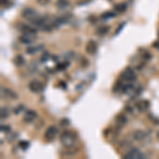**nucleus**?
Returning a JSON list of instances; mask_svg holds the SVG:
<instances>
[{
	"label": "nucleus",
	"mask_w": 159,
	"mask_h": 159,
	"mask_svg": "<svg viewBox=\"0 0 159 159\" xmlns=\"http://www.w3.org/2000/svg\"><path fill=\"white\" fill-rule=\"evenodd\" d=\"M29 145H30V143L26 140H21L20 142H19V146H20L21 149H24V150H27L29 147Z\"/></svg>",
	"instance_id": "nucleus-23"
},
{
	"label": "nucleus",
	"mask_w": 159,
	"mask_h": 159,
	"mask_svg": "<svg viewBox=\"0 0 159 159\" xmlns=\"http://www.w3.org/2000/svg\"><path fill=\"white\" fill-rule=\"evenodd\" d=\"M35 38H36V36H34V35H30V34H25V33H22V34L19 36V42L25 45H31L34 40H35Z\"/></svg>",
	"instance_id": "nucleus-10"
},
{
	"label": "nucleus",
	"mask_w": 159,
	"mask_h": 159,
	"mask_svg": "<svg viewBox=\"0 0 159 159\" xmlns=\"http://www.w3.org/2000/svg\"><path fill=\"white\" fill-rule=\"evenodd\" d=\"M1 132H10V127H9V126H3V125H1Z\"/></svg>",
	"instance_id": "nucleus-30"
},
{
	"label": "nucleus",
	"mask_w": 159,
	"mask_h": 159,
	"mask_svg": "<svg viewBox=\"0 0 159 159\" xmlns=\"http://www.w3.org/2000/svg\"><path fill=\"white\" fill-rule=\"evenodd\" d=\"M21 16L24 17L25 19H27L28 21L32 22V21L35 20L39 15H38V13L36 12L34 9H32V7H27V9H25L24 11H22Z\"/></svg>",
	"instance_id": "nucleus-3"
},
{
	"label": "nucleus",
	"mask_w": 159,
	"mask_h": 159,
	"mask_svg": "<svg viewBox=\"0 0 159 159\" xmlns=\"http://www.w3.org/2000/svg\"><path fill=\"white\" fill-rule=\"evenodd\" d=\"M0 111H1V118H2V119H3V118H4V119H5V118L9 117V114H10V112H9V109H7V107L2 106V107H1V110H0Z\"/></svg>",
	"instance_id": "nucleus-22"
},
{
	"label": "nucleus",
	"mask_w": 159,
	"mask_h": 159,
	"mask_svg": "<svg viewBox=\"0 0 159 159\" xmlns=\"http://www.w3.org/2000/svg\"><path fill=\"white\" fill-rule=\"evenodd\" d=\"M126 9H127L126 3H119V4H116L115 7H114L116 13H123L126 11Z\"/></svg>",
	"instance_id": "nucleus-15"
},
{
	"label": "nucleus",
	"mask_w": 159,
	"mask_h": 159,
	"mask_svg": "<svg viewBox=\"0 0 159 159\" xmlns=\"http://www.w3.org/2000/svg\"><path fill=\"white\" fill-rule=\"evenodd\" d=\"M37 118V114H36V111H34V110L30 109V110H27L26 114L24 115V121L26 122V123H32L34 120Z\"/></svg>",
	"instance_id": "nucleus-9"
},
{
	"label": "nucleus",
	"mask_w": 159,
	"mask_h": 159,
	"mask_svg": "<svg viewBox=\"0 0 159 159\" xmlns=\"http://www.w3.org/2000/svg\"><path fill=\"white\" fill-rule=\"evenodd\" d=\"M125 110H126L127 112H129V114H133V108H131V106H126V107H125Z\"/></svg>",
	"instance_id": "nucleus-31"
},
{
	"label": "nucleus",
	"mask_w": 159,
	"mask_h": 159,
	"mask_svg": "<svg viewBox=\"0 0 159 159\" xmlns=\"http://www.w3.org/2000/svg\"><path fill=\"white\" fill-rule=\"evenodd\" d=\"M57 133H59V129H56L54 125H51V126H49L47 129H46L45 135H44V138L46 139L47 141H52V140L55 139Z\"/></svg>",
	"instance_id": "nucleus-4"
},
{
	"label": "nucleus",
	"mask_w": 159,
	"mask_h": 159,
	"mask_svg": "<svg viewBox=\"0 0 159 159\" xmlns=\"http://www.w3.org/2000/svg\"><path fill=\"white\" fill-rule=\"evenodd\" d=\"M144 157H145L144 154H142L138 149H136L135 147V149H132L131 151H129V152L123 156V158H125V159H129V158L138 159V158H144Z\"/></svg>",
	"instance_id": "nucleus-6"
},
{
	"label": "nucleus",
	"mask_w": 159,
	"mask_h": 159,
	"mask_svg": "<svg viewBox=\"0 0 159 159\" xmlns=\"http://www.w3.org/2000/svg\"><path fill=\"white\" fill-rule=\"evenodd\" d=\"M7 0H1V3H2V4H3V3H7Z\"/></svg>",
	"instance_id": "nucleus-33"
},
{
	"label": "nucleus",
	"mask_w": 159,
	"mask_h": 159,
	"mask_svg": "<svg viewBox=\"0 0 159 159\" xmlns=\"http://www.w3.org/2000/svg\"><path fill=\"white\" fill-rule=\"evenodd\" d=\"M108 32H109V27H108V26L100 27V28L97 30V34H98V35H100V36L105 35V34H107Z\"/></svg>",
	"instance_id": "nucleus-19"
},
{
	"label": "nucleus",
	"mask_w": 159,
	"mask_h": 159,
	"mask_svg": "<svg viewBox=\"0 0 159 159\" xmlns=\"http://www.w3.org/2000/svg\"><path fill=\"white\" fill-rule=\"evenodd\" d=\"M24 109H25V106L24 105H18V108L15 110V114H19V112L22 111Z\"/></svg>",
	"instance_id": "nucleus-27"
},
{
	"label": "nucleus",
	"mask_w": 159,
	"mask_h": 159,
	"mask_svg": "<svg viewBox=\"0 0 159 159\" xmlns=\"http://www.w3.org/2000/svg\"><path fill=\"white\" fill-rule=\"evenodd\" d=\"M150 106V102L149 101H140V102H137L136 103V107L138 108L139 111L143 112L144 110H146Z\"/></svg>",
	"instance_id": "nucleus-13"
},
{
	"label": "nucleus",
	"mask_w": 159,
	"mask_h": 159,
	"mask_svg": "<svg viewBox=\"0 0 159 159\" xmlns=\"http://www.w3.org/2000/svg\"><path fill=\"white\" fill-rule=\"evenodd\" d=\"M69 5V0H56V7L59 10H64Z\"/></svg>",
	"instance_id": "nucleus-14"
},
{
	"label": "nucleus",
	"mask_w": 159,
	"mask_h": 159,
	"mask_svg": "<svg viewBox=\"0 0 159 159\" xmlns=\"http://www.w3.org/2000/svg\"><path fill=\"white\" fill-rule=\"evenodd\" d=\"M143 59H146V61H147V59H152V55H151L150 52H145V53L143 54Z\"/></svg>",
	"instance_id": "nucleus-26"
},
{
	"label": "nucleus",
	"mask_w": 159,
	"mask_h": 159,
	"mask_svg": "<svg viewBox=\"0 0 159 159\" xmlns=\"http://www.w3.org/2000/svg\"><path fill=\"white\" fill-rule=\"evenodd\" d=\"M1 96H4L5 99H9V100H17L18 96H17L16 92H14L13 90L9 88H1Z\"/></svg>",
	"instance_id": "nucleus-8"
},
{
	"label": "nucleus",
	"mask_w": 159,
	"mask_h": 159,
	"mask_svg": "<svg viewBox=\"0 0 159 159\" xmlns=\"http://www.w3.org/2000/svg\"><path fill=\"white\" fill-rule=\"evenodd\" d=\"M149 118H150V119L152 120V121L154 122V123L156 124V125H159V120L157 119V118H155L153 115H149Z\"/></svg>",
	"instance_id": "nucleus-25"
},
{
	"label": "nucleus",
	"mask_w": 159,
	"mask_h": 159,
	"mask_svg": "<svg viewBox=\"0 0 159 159\" xmlns=\"http://www.w3.org/2000/svg\"><path fill=\"white\" fill-rule=\"evenodd\" d=\"M50 0H37V2L39 3V4H42V5H46L48 2H49Z\"/></svg>",
	"instance_id": "nucleus-29"
},
{
	"label": "nucleus",
	"mask_w": 159,
	"mask_h": 159,
	"mask_svg": "<svg viewBox=\"0 0 159 159\" xmlns=\"http://www.w3.org/2000/svg\"><path fill=\"white\" fill-rule=\"evenodd\" d=\"M14 64L16 66H24L25 65V59H24V56L20 55V54H18V55H16L14 57Z\"/></svg>",
	"instance_id": "nucleus-18"
},
{
	"label": "nucleus",
	"mask_w": 159,
	"mask_h": 159,
	"mask_svg": "<svg viewBox=\"0 0 159 159\" xmlns=\"http://www.w3.org/2000/svg\"><path fill=\"white\" fill-rule=\"evenodd\" d=\"M77 135L72 131H64L62 133L61 137H59V140L61 143L67 149H70L73 147L77 143Z\"/></svg>",
	"instance_id": "nucleus-1"
},
{
	"label": "nucleus",
	"mask_w": 159,
	"mask_h": 159,
	"mask_svg": "<svg viewBox=\"0 0 159 159\" xmlns=\"http://www.w3.org/2000/svg\"><path fill=\"white\" fill-rule=\"evenodd\" d=\"M42 45H40V46H36V47H29L28 49H27V53L28 54H35L37 53L38 51H40V50L42 49Z\"/></svg>",
	"instance_id": "nucleus-20"
},
{
	"label": "nucleus",
	"mask_w": 159,
	"mask_h": 159,
	"mask_svg": "<svg viewBox=\"0 0 159 159\" xmlns=\"http://www.w3.org/2000/svg\"><path fill=\"white\" fill-rule=\"evenodd\" d=\"M116 122L122 126V125H124V124L127 122V118L125 117V115H123V114H120V115H118L117 118H116Z\"/></svg>",
	"instance_id": "nucleus-17"
},
{
	"label": "nucleus",
	"mask_w": 159,
	"mask_h": 159,
	"mask_svg": "<svg viewBox=\"0 0 159 159\" xmlns=\"http://www.w3.org/2000/svg\"><path fill=\"white\" fill-rule=\"evenodd\" d=\"M116 12H105L102 14V18L103 19H108V18H112V17H115L116 16Z\"/></svg>",
	"instance_id": "nucleus-21"
},
{
	"label": "nucleus",
	"mask_w": 159,
	"mask_h": 159,
	"mask_svg": "<svg viewBox=\"0 0 159 159\" xmlns=\"http://www.w3.org/2000/svg\"><path fill=\"white\" fill-rule=\"evenodd\" d=\"M21 33H25V34H30V35H37V30L34 27L28 26V25H22L20 28Z\"/></svg>",
	"instance_id": "nucleus-11"
},
{
	"label": "nucleus",
	"mask_w": 159,
	"mask_h": 159,
	"mask_svg": "<svg viewBox=\"0 0 159 159\" xmlns=\"http://www.w3.org/2000/svg\"><path fill=\"white\" fill-rule=\"evenodd\" d=\"M134 139H136L137 141H142L145 138V134L142 131H136L133 135Z\"/></svg>",
	"instance_id": "nucleus-16"
},
{
	"label": "nucleus",
	"mask_w": 159,
	"mask_h": 159,
	"mask_svg": "<svg viewBox=\"0 0 159 159\" xmlns=\"http://www.w3.org/2000/svg\"><path fill=\"white\" fill-rule=\"evenodd\" d=\"M31 24L33 25V26L35 27V28H39V29H42L46 25L48 24V17L46 16H38L37 18L35 19V20H33Z\"/></svg>",
	"instance_id": "nucleus-7"
},
{
	"label": "nucleus",
	"mask_w": 159,
	"mask_h": 159,
	"mask_svg": "<svg viewBox=\"0 0 159 159\" xmlns=\"http://www.w3.org/2000/svg\"><path fill=\"white\" fill-rule=\"evenodd\" d=\"M69 124H70V122H69V120L68 119L61 120V125H69Z\"/></svg>",
	"instance_id": "nucleus-28"
},
{
	"label": "nucleus",
	"mask_w": 159,
	"mask_h": 159,
	"mask_svg": "<svg viewBox=\"0 0 159 159\" xmlns=\"http://www.w3.org/2000/svg\"><path fill=\"white\" fill-rule=\"evenodd\" d=\"M121 77L123 81H125L127 83H133L137 80V75H136V73L134 72V70L131 67H126L124 69L123 72L121 73Z\"/></svg>",
	"instance_id": "nucleus-2"
},
{
	"label": "nucleus",
	"mask_w": 159,
	"mask_h": 159,
	"mask_svg": "<svg viewBox=\"0 0 159 159\" xmlns=\"http://www.w3.org/2000/svg\"><path fill=\"white\" fill-rule=\"evenodd\" d=\"M98 49V45L94 39H90L86 45V52L89 54H94Z\"/></svg>",
	"instance_id": "nucleus-12"
},
{
	"label": "nucleus",
	"mask_w": 159,
	"mask_h": 159,
	"mask_svg": "<svg viewBox=\"0 0 159 159\" xmlns=\"http://www.w3.org/2000/svg\"><path fill=\"white\" fill-rule=\"evenodd\" d=\"M29 89L34 94H37V92H42L44 90V85L37 80H33L29 83Z\"/></svg>",
	"instance_id": "nucleus-5"
},
{
	"label": "nucleus",
	"mask_w": 159,
	"mask_h": 159,
	"mask_svg": "<svg viewBox=\"0 0 159 159\" xmlns=\"http://www.w3.org/2000/svg\"><path fill=\"white\" fill-rule=\"evenodd\" d=\"M124 27V24L123 25H121V26L119 27V28H118V30H117V33H116V34H118V33H120V31H121V29L123 28Z\"/></svg>",
	"instance_id": "nucleus-32"
},
{
	"label": "nucleus",
	"mask_w": 159,
	"mask_h": 159,
	"mask_svg": "<svg viewBox=\"0 0 159 159\" xmlns=\"http://www.w3.org/2000/svg\"><path fill=\"white\" fill-rule=\"evenodd\" d=\"M67 67H68V63H63V64H59V65L56 66V69L57 70H65Z\"/></svg>",
	"instance_id": "nucleus-24"
}]
</instances>
